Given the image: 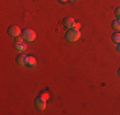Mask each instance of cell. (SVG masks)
Masks as SVG:
<instances>
[{"mask_svg":"<svg viewBox=\"0 0 120 115\" xmlns=\"http://www.w3.org/2000/svg\"><path fill=\"white\" fill-rule=\"evenodd\" d=\"M79 37H81V31L75 28H69L68 32L65 33V40L68 42H75L79 40Z\"/></svg>","mask_w":120,"mask_h":115,"instance_id":"1","label":"cell"},{"mask_svg":"<svg viewBox=\"0 0 120 115\" xmlns=\"http://www.w3.org/2000/svg\"><path fill=\"white\" fill-rule=\"evenodd\" d=\"M22 37H23L24 41L32 42V41H35V38H36V33L33 32L31 28H26L23 32H22Z\"/></svg>","mask_w":120,"mask_h":115,"instance_id":"2","label":"cell"},{"mask_svg":"<svg viewBox=\"0 0 120 115\" xmlns=\"http://www.w3.org/2000/svg\"><path fill=\"white\" fill-rule=\"evenodd\" d=\"M46 99H44L42 96H38L37 99L35 100V106L36 109H38V110H44L45 107H46Z\"/></svg>","mask_w":120,"mask_h":115,"instance_id":"3","label":"cell"},{"mask_svg":"<svg viewBox=\"0 0 120 115\" xmlns=\"http://www.w3.org/2000/svg\"><path fill=\"white\" fill-rule=\"evenodd\" d=\"M8 33L12 37H18L19 34H21V28H19L18 26H10V27L8 28Z\"/></svg>","mask_w":120,"mask_h":115,"instance_id":"4","label":"cell"},{"mask_svg":"<svg viewBox=\"0 0 120 115\" xmlns=\"http://www.w3.org/2000/svg\"><path fill=\"white\" fill-rule=\"evenodd\" d=\"M74 24H75V22H74V19L72 17H67V18H64V26L69 30V28H73Z\"/></svg>","mask_w":120,"mask_h":115,"instance_id":"5","label":"cell"},{"mask_svg":"<svg viewBox=\"0 0 120 115\" xmlns=\"http://www.w3.org/2000/svg\"><path fill=\"white\" fill-rule=\"evenodd\" d=\"M27 60H28V55L22 54V55L17 59V63H18L19 65H27Z\"/></svg>","mask_w":120,"mask_h":115,"instance_id":"6","label":"cell"},{"mask_svg":"<svg viewBox=\"0 0 120 115\" xmlns=\"http://www.w3.org/2000/svg\"><path fill=\"white\" fill-rule=\"evenodd\" d=\"M37 65V60L35 56H28V60H27V67L28 68H35Z\"/></svg>","mask_w":120,"mask_h":115,"instance_id":"7","label":"cell"},{"mask_svg":"<svg viewBox=\"0 0 120 115\" xmlns=\"http://www.w3.org/2000/svg\"><path fill=\"white\" fill-rule=\"evenodd\" d=\"M111 40H112L115 44H120V32L112 33V36H111Z\"/></svg>","mask_w":120,"mask_h":115,"instance_id":"8","label":"cell"},{"mask_svg":"<svg viewBox=\"0 0 120 115\" xmlns=\"http://www.w3.org/2000/svg\"><path fill=\"white\" fill-rule=\"evenodd\" d=\"M15 49H17L18 51H21V53H22V51L26 50V45L23 44V42H17V44H15Z\"/></svg>","mask_w":120,"mask_h":115,"instance_id":"9","label":"cell"},{"mask_svg":"<svg viewBox=\"0 0 120 115\" xmlns=\"http://www.w3.org/2000/svg\"><path fill=\"white\" fill-rule=\"evenodd\" d=\"M111 27H112L115 31H120V21L119 19L118 21H114L112 23H111Z\"/></svg>","mask_w":120,"mask_h":115,"instance_id":"10","label":"cell"},{"mask_svg":"<svg viewBox=\"0 0 120 115\" xmlns=\"http://www.w3.org/2000/svg\"><path fill=\"white\" fill-rule=\"evenodd\" d=\"M115 15H116V17H118V19L120 18V8H118V9H116V10H115Z\"/></svg>","mask_w":120,"mask_h":115,"instance_id":"11","label":"cell"},{"mask_svg":"<svg viewBox=\"0 0 120 115\" xmlns=\"http://www.w3.org/2000/svg\"><path fill=\"white\" fill-rule=\"evenodd\" d=\"M73 28H75V30H81V23H75Z\"/></svg>","mask_w":120,"mask_h":115,"instance_id":"12","label":"cell"},{"mask_svg":"<svg viewBox=\"0 0 120 115\" xmlns=\"http://www.w3.org/2000/svg\"><path fill=\"white\" fill-rule=\"evenodd\" d=\"M41 96L44 97V99H46V100L49 99V93H44V95H41Z\"/></svg>","mask_w":120,"mask_h":115,"instance_id":"13","label":"cell"},{"mask_svg":"<svg viewBox=\"0 0 120 115\" xmlns=\"http://www.w3.org/2000/svg\"><path fill=\"white\" fill-rule=\"evenodd\" d=\"M59 1H60V3H67L68 0H59Z\"/></svg>","mask_w":120,"mask_h":115,"instance_id":"14","label":"cell"},{"mask_svg":"<svg viewBox=\"0 0 120 115\" xmlns=\"http://www.w3.org/2000/svg\"><path fill=\"white\" fill-rule=\"evenodd\" d=\"M118 51L120 53V44H118Z\"/></svg>","mask_w":120,"mask_h":115,"instance_id":"15","label":"cell"},{"mask_svg":"<svg viewBox=\"0 0 120 115\" xmlns=\"http://www.w3.org/2000/svg\"><path fill=\"white\" fill-rule=\"evenodd\" d=\"M118 74H119V76H120V69H119V72H118Z\"/></svg>","mask_w":120,"mask_h":115,"instance_id":"16","label":"cell"},{"mask_svg":"<svg viewBox=\"0 0 120 115\" xmlns=\"http://www.w3.org/2000/svg\"><path fill=\"white\" fill-rule=\"evenodd\" d=\"M72 1H74V0H72Z\"/></svg>","mask_w":120,"mask_h":115,"instance_id":"17","label":"cell"},{"mask_svg":"<svg viewBox=\"0 0 120 115\" xmlns=\"http://www.w3.org/2000/svg\"><path fill=\"white\" fill-rule=\"evenodd\" d=\"M119 21H120V18H119Z\"/></svg>","mask_w":120,"mask_h":115,"instance_id":"18","label":"cell"}]
</instances>
